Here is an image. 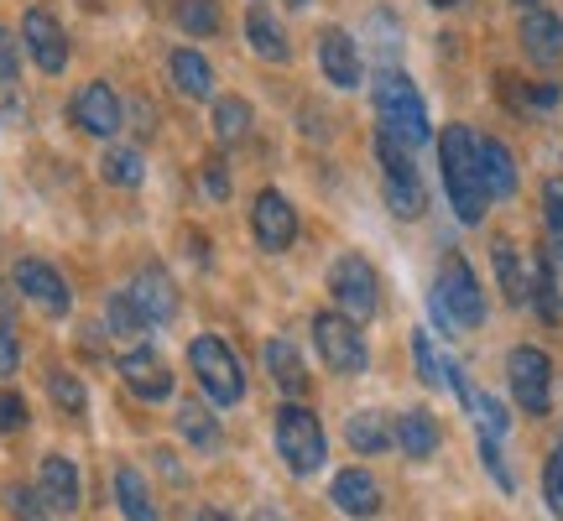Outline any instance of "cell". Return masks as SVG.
<instances>
[{
  "instance_id": "1",
  "label": "cell",
  "mask_w": 563,
  "mask_h": 521,
  "mask_svg": "<svg viewBox=\"0 0 563 521\" xmlns=\"http://www.w3.org/2000/svg\"><path fill=\"white\" fill-rule=\"evenodd\" d=\"M439 167H443V188H449V203L460 224H481L485 220V178H481V136L470 125H449L439 136Z\"/></svg>"
},
{
  "instance_id": "2",
  "label": "cell",
  "mask_w": 563,
  "mask_h": 521,
  "mask_svg": "<svg viewBox=\"0 0 563 521\" xmlns=\"http://www.w3.org/2000/svg\"><path fill=\"white\" fill-rule=\"evenodd\" d=\"M371 100H376L382 136H391L397 146L418 152L422 141L433 136V125H428V104H422L418 84L407 79L402 68H382V74H376V89H371Z\"/></svg>"
},
{
  "instance_id": "3",
  "label": "cell",
  "mask_w": 563,
  "mask_h": 521,
  "mask_svg": "<svg viewBox=\"0 0 563 521\" xmlns=\"http://www.w3.org/2000/svg\"><path fill=\"white\" fill-rule=\"evenodd\" d=\"M433 319H439L443 334H470V329H481V319H485V292L460 251L439 260V277H433Z\"/></svg>"
},
{
  "instance_id": "4",
  "label": "cell",
  "mask_w": 563,
  "mask_h": 521,
  "mask_svg": "<svg viewBox=\"0 0 563 521\" xmlns=\"http://www.w3.org/2000/svg\"><path fill=\"white\" fill-rule=\"evenodd\" d=\"M277 454L292 475H313V469H323L329 439H323V422L313 418L302 401L277 407Z\"/></svg>"
},
{
  "instance_id": "5",
  "label": "cell",
  "mask_w": 563,
  "mask_h": 521,
  "mask_svg": "<svg viewBox=\"0 0 563 521\" xmlns=\"http://www.w3.org/2000/svg\"><path fill=\"white\" fill-rule=\"evenodd\" d=\"M188 365H194L199 386L220 401V407H235V401L245 397V370H241V361L230 355V344H224V340L199 334V340L188 344Z\"/></svg>"
},
{
  "instance_id": "6",
  "label": "cell",
  "mask_w": 563,
  "mask_h": 521,
  "mask_svg": "<svg viewBox=\"0 0 563 521\" xmlns=\"http://www.w3.org/2000/svg\"><path fill=\"white\" fill-rule=\"evenodd\" d=\"M329 292H334V302H340V313L350 323H365L376 319V308H382V287H376V266L365 256H340L334 266H329Z\"/></svg>"
},
{
  "instance_id": "7",
  "label": "cell",
  "mask_w": 563,
  "mask_h": 521,
  "mask_svg": "<svg viewBox=\"0 0 563 521\" xmlns=\"http://www.w3.org/2000/svg\"><path fill=\"white\" fill-rule=\"evenodd\" d=\"M376 157H382V178H386V203H391V214L418 220L422 209H428V193H422V178H418V167H412V152L397 146L391 136H376Z\"/></svg>"
},
{
  "instance_id": "8",
  "label": "cell",
  "mask_w": 563,
  "mask_h": 521,
  "mask_svg": "<svg viewBox=\"0 0 563 521\" xmlns=\"http://www.w3.org/2000/svg\"><path fill=\"white\" fill-rule=\"evenodd\" d=\"M313 344H319L323 365H329L334 376H361L365 365H371L361 323H350L344 313H319V319H313Z\"/></svg>"
},
{
  "instance_id": "9",
  "label": "cell",
  "mask_w": 563,
  "mask_h": 521,
  "mask_svg": "<svg viewBox=\"0 0 563 521\" xmlns=\"http://www.w3.org/2000/svg\"><path fill=\"white\" fill-rule=\"evenodd\" d=\"M506 376H511V397L522 412L543 418L548 401H553V361H548L538 344H517L511 361H506Z\"/></svg>"
},
{
  "instance_id": "10",
  "label": "cell",
  "mask_w": 563,
  "mask_h": 521,
  "mask_svg": "<svg viewBox=\"0 0 563 521\" xmlns=\"http://www.w3.org/2000/svg\"><path fill=\"white\" fill-rule=\"evenodd\" d=\"M251 230H256L262 251H292V241H298V209L282 199L277 188H266L251 203Z\"/></svg>"
},
{
  "instance_id": "11",
  "label": "cell",
  "mask_w": 563,
  "mask_h": 521,
  "mask_svg": "<svg viewBox=\"0 0 563 521\" xmlns=\"http://www.w3.org/2000/svg\"><path fill=\"white\" fill-rule=\"evenodd\" d=\"M68 115H74L89 136H115V131L125 125V104H121V95H115L110 84L95 79V84H84L79 95H74Z\"/></svg>"
},
{
  "instance_id": "12",
  "label": "cell",
  "mask_w": 563,
  "mask_h": 521,
  "mask_svg": "<svg viewBox=\"0 0 563 521\" xmlns=\"http://www.w3.org/2000/svg\"><path fill=\"white\" fill-rule=\"evenodd\" d=\"M21 42H26V53H32L42 74H63L68 68V37H63L53 11H26L21 16Z\"/></svg>"
},
{
  "instance_id": "13",
  "label": "cell",
  "mask_w": 563,
  "mask_h": 521,
  "mask_svg": "<svg viewBox=\"0 0 563 521\" xmlns=\"http://www.w3.org/2000/svg\"><path fill=\"white\" fill-rule=\"evenodd\" d=\"M125 298H131V308L141 313V323H146V329H152V323H167L173 313H178V292H173L167 271H157V266L136 271V277H131V287H125Z\"/></svg>"
},
{
  "instance_id": "14",
  "label": "cell",
  "mask_w": 563,
  "mask_h": 521,
  "mask_svg": "<svg viewBox=\"0 0 563 521\" xmlns=\"http://www.w3.org/2000/svg\"><path fill=\"white\" fill-rule=\"evenodd\" d=\"M319 68L334 89H355V84H361V47H355V37H350L344 26H323Z\"/></svg>"
},
{
  "instance_id": "15",
  "label": "cell",
  "mask_w": 563,
  "mask_h": 521,
  "mask_svg": "<svg viewBox=\"0 0 563 521\" xmlns=\"http://www.w3.org/2000/svg\"><path fill=\"white\" fill-rule=\"evenodd\" d=\"M121 381L136 391L141 401H167L173 397V370L162 365L157 350H131V355H121Z\"/></svg>"
},
{
  "instance_id": "16",
  "label": "cell",
  "mask_w": 563,
  "mask_h": 521,
  "mask_svg": "<svg viewBox=\"0 0 563 521\" xmlns=\"http://www.w3.org/2000/svg\"><path fill=\"white\" fill-rule=\"evenodd\" d=\"M16 287L26 292V298L37 302V308H47V313H68V302H74V292H68V281L47 266V260L26 256L16 260Z\"/></svg>"
},
{
  "instance_id": "17",
  "label": "cell",
  "mask_w": 563,
  "mask_h": 521,
  "mask_svg": "<svg viewBox=\"0 0 563 521\" xmlns=\"http://www.w3.org/2000/svg\"><path fill=\"white\" fill-rule=\"evenodd\" d=\"M522 53L538 68H559L563 63V21L553 11H527L522 16Z\"/></svg>"
},
{
  "instance_id": "18",
  "label": "cell",
  "mask_w": 563,
  "mask_h": 521,
  "mask_svg": "<svg viewBox=\"0 0 563 521\" xmlns=\"http://www.w3.org/2000/svg\"><path fill=\"white\" fill-rule=\"evenodd\" d=\"M329 496H334V506L344 517H376L382 511V485L371 480L365 469H340L334 485H329Z\"/></svg>"
},
{
  "instance_id": "19",
  "label": "cell",
  "mask_w": 563,
  "mask_h": 521,
  "mask_svg": "<svg viewBox=\"0 0 563 521\" xmlns=\"http://www.w3.org/2000/svg\"><path fill=\"white\" fill-rule=\"evenodd\" d=\"M37 496H42V506H53V511H74V506H79V469H74V459L47 454V459H42V475H37Z\"/></svg>"
},
{
  "instance_id": "20",
  "label": "cell",
  "mask_w": 563,
  "mask_h": 521,
  "mask_svg": "<svg viewBox=\"0 0 563 521\" xmlns=\"http://www.w3.org/2000/svg\"><path fill=\"white\" fill-rule=\"evenodd\" d=\"M443 443V428L433 412H422V407H412V412H402L397 418V448H402L407 459H433Z\"/></svg>"
},
{
  "instance_id": "21",
  "label": "cell",
  "mask_w": 563,
  "mask_h": 521,
  "mask_svg": "<svg viewBox=\"0 0 563 521\" xmlns=\"http://www.w3.org/2000/svg\"><path fill=\"white\" fill-rule=\"evenodd\" d=\"M481 178H485V193H490V199H511V193H517V162L506 152V141L481 136Z\"/></svg>"
},
{
  "instance_id": "22",
  "label": "cell",
  "mask_w": 563,
  "mask_h": 521,
  "mask_svg": "<svg viewBox=\"0 0 563 521\" xmlns=\"http://www.w3.org/2000/svg\"><path fill=\"white\" fill-rule=\"evenodd\" d=\"M115 501H121L125 521H162L152 485L141 480V469H131V464H121V469H115Z\"/></svg>"
},
{
  "instance_id": "23",
  "label": "cell",
  "mask_w": 563,
  "mask_h": 521,
  "mask_svg": "<svg viewBox=\"0 0 563 521\" xmlns=\"http://www.w3.org/2000/svg\"><path fill=\"white\" fill-rule=\"evenodd\" d=\"M167 74L178 84V95H188V100H209V95H214V68H209L194 47H178V53L167 58Z\"/></svg>"
},
{
  "instance_id": "24",
  "label": "cell",
  "mask_w": 563,
  "mask_h": 521,
  "mask_svg": "<svg viewBox=\"0 0 563 521\" xmlns=\"http://www.w3.org/2000/svg\"><path fill=\"white\" fill-rule=\"evenodd\" d=\"M266 370H272V381L287 397H298L302 386H308V370H302V355L292 340H266Z\"/></svg>"
},
{
  "instance_id": "25",
  "label": "cell",
  "mask_w": 563,
  "mask_h": 521,
  "mask_svg": "<svg viewBox=\"0 0 563 521\" xmlns=\"http://www.w3.org/2000/svg\"><path fill=\"white\" fill-rule=\"evenodd\" d=\"M344 439H350V448H355V454H386V448H391V439H397V428H391L382 412H355V418H350V428H344Z\"/></svg>"
},
{
  "instance_id": "26",
  "label": "cell",
  "mask_w": 563,
  "mask_h": 521,
  "mask_svg": "<svg viewBox=\"0 0 563 521\" xmlns=\"http://www.w3.org/2000/svg\"><path fill=\"white\" fill-rule=\"evenodd\" d=\"M173 16H178V26L188 37H214L224 26L220 0H173Z\"/></svg>"
},
{
  "instance_id": "27",
  "label": "cell",
  "mask_w": 563,
  "mask_h": 521,
  "mask_svg": "<svg viewBox=\"0 0 563 521\" xmlns=\"http://www.w3.org/2000/svg\"><path fill=\"white\" fill-rule=\"evenodd\" d=\"M100 173H104V182H115V188H136V182L146 178V162H141L136 146H110L100 162Z\"/></svg>"
},
{
  "instance_id": "28",
  "label": "cell",
  "mask_w": 563,
  "mask_h": 521,
  "mask_svg": "<svg viewBox=\"0 0 563 521\" xmlns=\"http://www.w3.org/2000/svg\"><path fill=\"white\" fill-rule=\"evenodd\" d=\"M178 428H183V439L194 443L199 454H214V448H220V422L209 418L199 401H188V407L178 412Z\"/></svg>"
},
{
  "instance_id": "29",
  "label": "cell",
  "mask_w": 563,
  "mask_h": 521,
  "mask_svg": "<svg viewBox=\"0 0 563 521\" xmlns=\"http://www.w3.org/2000/svg\"><path fill=\"white\" fill-rule=\"evenodd\" d=\"M496 277H501V292H506V302H527V271H522V260H517V245L511 241H496Z\"/></svg>"
},
{
  "instance_id": "30",
  "label": "cell",
  "mask_w": 563,
  "mask_h": 521,
  "mask_svg": "<svg viewBox=\"0 0 563 521\" xmlns=\"http://www.w3.org/2000/svg\"><path fill=\"white\" fill-rule=\"evenodd\" d=\"M245 37H251V47H256L262 58H272V63L287 58V37L277 32V21L266 16V11H251V16H245Z\"/></svg>"
},
{
  "instance_id": "31",
  "label": "cell",
  "mask_w": 563,
  "mask_h": 521,
  "mask_svg": "<svg viewBox=\"0 0 563 521\" xmlns=\"http://www.w3.org/2000/svg\"><path fill=\"white\" fill-rule=\"evenodd\" d=\"M553 251H548L543 260H538V277H532V292H538V319L543 323H559V271H553Z\"/></svg>"
},
{
  "instance_id": "32",
  "label": "cell",
  "mask_w": 563,
  "mask_h": 521,
  "mask_svg": "<svg viewBox=\"0 0 563 521\" xmlns=\"http://www.w3.org/2000/svg\"><path fill=\"white\" fill-rule=\"evenodd\" d=\"M251 131V104L241 100V95H230V100L214 104V136L220 141H235Z\"/></svg>"
},
{
  "instance_id": "33",
  "label": "cell",
  "mask_w": 563,
  "mask_h": 521,
  "mask_svg": "<svg viewBox=\"0 0 563 521\" xmlns=\"http://www.w3.org/2000/svg\"><path fill=\"white\" fill-rule=\"evenodd\" d=\"M47 391H53V401H58L63 412H74V418H79L84 407H89V391H84V381H79V376H68V370H53V376H47Z\"/></svg>"
},
{
  "instance_id": "34",
  "label": "cell",
  "mask_w": 563,
  "mask_h": 521,
  "mask_svg": "<svg viewBox=\"0 0 563 521\" xmlns=\"http://www.w3.org/2000/svg\"><path fill=\"white\" fill-rule=\"evenodd\" d=\"M543 214H548V245H553V256H563V178L543 182Z\"/></svg>"
},
{
  "instance_id": "35",
  "label": "cell",
  "mask_w": 563,
  "mask_h": 521,
  "mask_svg": "<svg viewBox=\"0 0 563 521\" xmlns=\"http://www.w3.org/2000/svg\"><path fill=\"white\" fill-rule=\"evenodd\" d=\"M412 355H418V376H422V386H449L443 381V365L449 361H439V350H433V340L428 334H412Z\"/></svg>"
},
{
  "instance_id": "36",
  "label": "cell",
  "mask_w": 563,
  "mask_h": 521,
  "mask_svg": "<svg viewBox=\"0 0 563 521\" xmlns=\"http://www.w3.org/2000/svg\"><path fill=\"white\" fill-rule=\"evenodd\" d=\"M470 407H475V418H481V433H485V439H506L511 418H506L501 401H496V397H470Z\"/></svg>"
},
{
  "instance_id": "37",
  "label": "cell",
  "mask_w": 563,
  "mask_h": 521,
  "mask_svg": "<svg viewBox=\"0 0 563 521\" xmlns=\"http://www.w3.org/2000/svg\"><path fill=\"white\" fill-rule=\"evenodd\" d=\"M104 319H110V329H115V334H146V323H141V313L131 308V298H125V292H115V298L104 302Z\"/></svg>"
},
{
  "instance_id": "38",
  "label": "cell",
  "mask_w": 563,
  "mask_h": 521,
  "mask_svg": "<svg viewBox=\"0 0 563 521\" xmlns=\"http://www.w3.org/2000/svg\"><path fill=\"white\" fill-rule=\"evenodd\" d=\"M543 496H548V511L563 521V443L548 454V469H543Z\"/></svg>"
},
{
  "instance_id": "39",
  "label": "cell",
  "mask_w": 563,
  "mask_h": 521,
  "mask_svg": "<svg viewBox=\"0 0 563 521\" xmlns=\"http://www.w3.org/2000/svg\"><path fill=\"white\" fill-rule=\"evenodd\" d=\"M481 459H485V469H490V480L511 496V490H517V480H511V469H506V459H501V439H485V433H481Z\"/></svg>"
},
{
  "instance_id": "40",
  "label": "cell",
  "mask_w": 563,
  "mask_h": 521,
  "mask_svg": "<svg viewBox=\"0 0 563 521\" xmlns=\"http://www.w3.org/2000/svg\"><path fill=\"white\" fill-rule=\"evenodd\" d=\"M26 428V401L16 391H0V433H16Z\"/></svg>"
},
{
  "instance_id": "41",
  "label": "cell",
  "mask_w": 563,
  "mask_h": 521,
  "mask_svg": "<svg viewBox=\"0 0 563 521\" xmlns=\"http://www.w3.org/2000/svg\"><path fill=\"white\" fill-rule=\"evenodd\" d=\"M5 506H11L16 517H26V521H37V517H42V501L32 496V490H21V485H11V490H5Z\"/></svg>"
},
{
  "instance_id": "42",
  "label": "cell",
  "mask_w": 563,
  "mask_h": 521,
  "mask_svg": "<svg viewBox=\"0 0 563 521\" xmlns=\"http://www.w3.org/2000/svg\"><path fill=\"white\" fill-rule=\"evenodd\" d=\"M21 365V350H16V334H11V323L0 319V376H11Z\"/></svg>"
},
{
  "instance_id": "43",
  "label": "cell",
  "mask_w": 563,
  "mask_h": 521,
  "mask_svg": "<svg viewBox=\"0 0 563 521\" xmlns=\"http://www.w3.org/2000/svg\"><path fill=\"white\" fill-rule=\"evenodd\" d=\"M16 79V37L0 26V84H11Z\"/></svg>"
},
{
  "instance_id": "44",
  "label": "cell",
  "mask_w": 563,
  "mask_h": 521,
  "mask_svg": "<svg viewBox=\"0 0 563 521\" xmlns=\"http://www.w3.org/2000/svg\"><path fill=\"white\" fill-rule=\"evenodd\" d=\"M203 182H209V193H214V199H224V167L220 162H209V178Z\"/></svg>"
},
{
  "instance_id": "45",
  "label": "cell",
  "mask_w": 563,
  "mask_h": 521,
  "mask_svg": "<svg viewBox=\"0 0 563 521\" xmlns=\"http://www.w3.org/2000/svg\"><path fill=\"white\" fill-rule=\"evenodd\" d=\"M194 521H230V517H224V511H214V506H203V511H199Z\"/></svg>"
},
{
  "instance_id": "46",
  "label": "cell",
  "mask_w": 563,
  "mask_h": 521,
  "mask_svg": "<svg viewBox=\"0 0 563 521\" xmlns=\"http://www.w3.org/2000/svg\"><path fill=\"white\" fill-rule=\"evenodd\" d=\"M256 521H282V517L272 511V506H262V511H256Z\"/></svg>"
},
{
  "instance_id": "47",
  "label": "cell",
  "mask_w": 563,
  "mask_h": 521,
  "mask_svg": "<svg viewBox=\"0 0 563 521\" xmlns=\"http://www.w3.org/2000/svg\"><path fill=\"white\" fill-rule=\"evenodd\" d=\"M433 5H460V0H433Z\"/></svg>"
},
{
  "instance_id": "48",
  "label": "cell",
  "mask_w": 563,
  "mask_h": 521,
  "mask_svg": "<svg viewBox=\"0 0 563 521\" xmlns=\"http://www.w3.org/2000/svg\"><path fill=\"white\" fill-rule=\"evenodd\" d=\"M517 5H538V0H517Z\"/></svg>"
}]
</instances>
